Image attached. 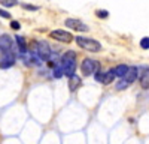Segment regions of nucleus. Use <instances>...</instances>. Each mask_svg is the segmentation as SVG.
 Wrapping results in <instances>:
<instances>
[{
  "label": "nucleus",
  "instance_id": "f257e3e1",
  "mask_svg": "<svg viewBox=\"0 0 149 144\" xmlns=\"http://www.w3.org/2000/svg\"><path fill=\"white\" fill-rule=\"evenodd\" d=\"M60 66L63 69V74L67 77L74 75V71H76V53L74 51H67L61 57Z\"/></svg>",
  "mask_w": 149,
  "mask_h": 144
},
{
  "label": "nucleus",
  "instance_id": "f03ea898",
  "mask_svg": "<svg viewBox=\"0 0 149 144\" xmlns=\"http://www.w3.org/2000/svg\"><path fill=\"white\" fill-rule=\"evenodd\" d=\"M137 75H139L137 68H136V66H130L128 71L125 72V75L121 78V81L116 83V90H124V89H127L128 86H131V84L137 80Z\"/></svg>",
  "mask_w": 149,
  "mask_h": 144
},
{
  "label": "nucleus",
  "instance_id": "7ed1b4c3",
  "mask_svg": "<svg viewBox=\"0 0 149 144\" xmlns=\"http://www.w3.org/2000/svg\"><path fill=\"white\" fill-rule=\"evenodd\" d=\"M74 41H76V44L84 48V50L86 51H91V53H98L102 51V44L95 41V39H91V38H84V36H76L74 38Z\"/></svg>",
  "mask_w": 149,
  "mask_h": 144
},
{
  "label": "nucleus",
  "instance_id": "20e7f679",
  "mask_svg": "<svg viewBox=\"0 0 149 144\" xmlns=\"http://www.w3.org/2000/svg\"><path fill=\"white\" fill-rule=\"evenodd\" d=\"M81 69L84 72V75H93V74H97L100 71V63L94 59H84Z\"/></svg>",
  "mask_w": 149,
  "mask_h": 144
},
{
  "label": "nucleus",
  "instance_id": "39448f33",
  "mask_svg": "<svg viewBox=\"0 0 149 144\" xmlns=\"http://www.w3.org/2000/svg\"><path fill=\"white\" fill-rule=\"evenodd\" d=\"M34 53L39 56V59L43 60V62H49V60H51V47H49V44L45 42V41L37 42V45L34 48Z\"/></svg>",
  "mask_w": 149,
  "mask_h": 144
},
{
  "label": "nucleus",
  "instance_id": "423d86ee",
  "mask_svg": "<svg viewBox=\"0 0 149 144\" xmlns=\"http://www.w3.org/2000/svg\"><path fill=\"white\" fill-rule=\"evenodd\" d=\"M49 36H51L52 39L60 41V42H64V44H69V42H72V41H73L72 33H69V32H66V30H61V29L52 30L51 33H49Z\"/></svg>",
  "mask_w": 149,
  "mask_h": 144
},
{
  "label": "nucleus",
  "instance_id": "0eeeda50",
  "mask_svg": "<svg viewBox=\"0 0 149 144\" xmlns=\"http://www.w3.org/2000/svg\"><path fill=\"white\" fill-rule=\"evenodd\" d=\"M64 24H66L69 29L76 30V32H88L90 30V27L86 26V24H84L81 20H76V18H67L64 21Z\"/></svg>",
  "mask_w": 149,
  "mask_h": 144
},
{
  "label": "nucleus",
  "instance_id": "6e6552de",
  "mask_svg": "<svg viewBox=\"0 0 149 144\" xmlns=\"http://www.w3.org/2000/svg\"><path fill=\"white\" fill-rule=\"evenodd\" d=\"M94 78H95V81L102 83V84H110L112 81L115 80V74L112 72V69H110V71H107V72H102V71H98L97 74H94Z\"/></svg>",
  "mask_w": 149,
  "mask_h": 144
},
{
  "label": "nucleus",
  "instance_id": "1a4fd4ad",
  "mask_svg": "<svg viewBox=\"0 0 149 144\" xmlns=\"http://www.w3.org/2000/svg\"><path fill=\"white\" fill-rule=\"evenodd\" d=\"M15 65V56L12 53H3V56L0 57V68L2 69H9Z\"/></svg>",
  "mask_w": 149,
  "mask_h": 144
},
{
  "label": "nucleus",
  "instance_id": "9d476101",
  "mask_svg": "<svg viewBox=\"0 0 149 144\" xmlns=\"http://www.w3.org/2000/svg\"><path fill=\"white\" fill-rule=\"evenodd\" d=\"M12 45H14V42H12V38L9 35H2L0 36V51L2 53H10Z\"/></svg>",
  "mask_w": 149,
  "mask_h": 144
},
{
  "label": "nucleus",
  "instance_id": "9b49d317",
  "mask_svg": "<svg viewBox=\"0 0 149 144\" xmlns=\"http://www.w3.org/2000/svg\"><path fill=\"white\" fill-rule=\"evenodd\" d=\"M81 86V78L78 75H72L69 77V90L70 92H76V89Z\"/></svg>",
  "mask_w": 149,
  "mask_h": 144
},
{
  "label": "nucleus",
  "instance_id": "f8f14e48",
  "mask_svg": "<svg viewBox=\"0 0 149 144\" xmlns=\"http://www.w3.org/2000/svg\"><path fill=\"white\" fill-rule=\"evenodd\" d=\"M140 86L142 89H149V69H143L140 75Z\"/></svg>",
  "mask_w": 149,
  "mask_h": 144
},
{
  "label": "nucleus",
  "instance_id": "ddd939ff",
  "mask_svg": "<svg viewBox=\"0 0 149 144\" xmlns=\"http://www.w3.org/2000/svg\"><path fill=\"white\" fill-rule=\"evenodd\" d=\"M15 41H17V45H18L19 53H21V54H24V53L27 51V44H26V39H24L22 36L17 35V36H15Z\"/></svg>",
  "mask_w": 149,
  "mask_h": 144
},
{
  "label": "nucleus",
  "instance_id": "4468645a",
  "mask_svg": "<svg viewBox=\"0 0 149 144\" xmlns=\"http://www.w3.org/2000/svg\"><path fill=\"white\" fill-rule=\"evenodd\" d=\"M128 71V66L127 65H118L116 68H112V72L115 74V77H124L125 75V72Z\"/></svg>",
  "mask_w": 149,
  "mask_h": 144
},
{
  "label": "nucleus",
  "instance_id": "2eb2a0df",
  "mask_svg": "<svg viewBox=\"0 0 149 144\" xmlns=\"http://www.w3.org/2000/svg\"><path fill=\"white\" fill-rule=\"evenodd\" d=\"M140 48L142 50H149V38H142L140 39Z\"/></svg>",
  "mask_w": 149,
  "mask_h": 144
},
{
  "label": "nucleus",
  "instance_id": "dca6fc26",
  "mask_svg": "<svg viewBox=\"0 0 149 144\" xmlns=\"http://www.w3.org/2000/svg\"><path fill=\"white\" fill-rule=\"evenodd\" d=\"M95 15H97L98 18H107V17H109V12H107V11H103V9H97V11H95Z\"/></svg>",
  "mask_w": 149,
  "mask_h": 144
},
{
  "label": "nucleus",
  "instance_id": "f3484780",
  "mask_svg": "<svg viewBox=\"0 0 149 144\" xmlns=\"http://www.w3.org/2000/svg\"><path fill=\"white\" fill-rule=\"evenodd\" d=\"M0 2H2V5L10 8V6H15V5L18 3V0H0Z\"/></svg>",
  "mask_w": 149,
  "mask_h": 144
},
{
  "label": "nucleus",
  "instance_id": "a211bd4d",
  "mask_svg": "<svg viewBox=\"0 0 149 144\" xmlns=\"http://www.w3.org/2000/svg\"><path fill=\"white\" fill-rule=\"evenodd\" d=\"M22 8H24V9H27V11H37V9H39V6H33V5H26V3H22Z\"/></svg>",
  "mask_w": 149,
  "mask_h": 144
},
{
  "label": "nucleus",
  "instance_id": "6ab92c4d",
  "mask_svg": "<svg viewBox=\"0 0 149 144\" xmlns=\"http://www.w3.org/2000/svg\"><path fill=\"white\" fill-rule=\"evenodd\" d=\"M0 17H3V18H10V14H9V12L8 11H5V9H2V8H0Z\"/></svg>",
  "mask_w": 149,
  "mask_h": 144
},
{
  "label": "nucleus",
  "instance_id": "aec40b11",
  "mask_svg": "<svg viewBox=\"0 0 149 144\" xmlns=\"http://www.w3.org/2000/svg\"><path fill=\"white\" fill-rule=\"evenodd\" d=\"M10 27L14 29V30H18V29L21 27V24H19L18 21H12V23H10Z\"/></svg>",
  "mask_w": 149,
  "mask_h": 144
}]
</instances>
